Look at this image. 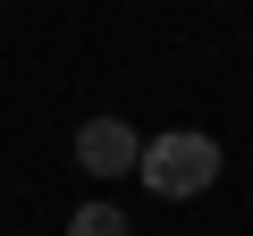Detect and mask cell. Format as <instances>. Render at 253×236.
<instances>
[{"label":"cell","mask_w":253,"mask_h":236,"mask_svg":"<svg viewBox=\"0 0 253 236\" xmlns=\"http://www.w3.org/2000/svg\"><path fill=\"white\" fill-rule=\"evenodd\" d=\"M76 160L93 177H126V169H144V135L118 118H93V127H76Z\"/></svg>","instance_id":"obj_2"},{"label":"cell","mask_w":253,"mask_h":236,"mask_svg":"<svg viewBox=\"0 0 253 236\" xmlns=\"http://www.w3.org/2000/svg\"><path fill=\"white\" fill-rule=\"evenodd\" d=\"M161 202H186V194H211V177H219V144L211 135H194V127H169V135H152L144 144V169H135Z\"/></svg>","instance_id":"obj_1"},{"label":"cell","mask_w":253,"mask_h":236,"mask_svg":"<svg viewBox=\"0 0 253 236\" xmlns=\"http://www.w3.org/2000/svg\"><path fill=\"white\" fill-rule=\"evenodd\" d=\"M68 236H135V228H126V211H118V202H84V211L68 219Z\"/></svg>","instance_id":"obj_3"}]
</instances>
